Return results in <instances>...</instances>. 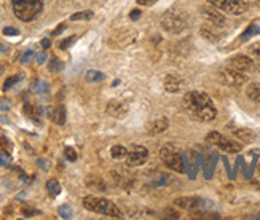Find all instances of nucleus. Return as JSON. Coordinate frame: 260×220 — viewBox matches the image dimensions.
<instances>
[{"mask_svg":"<svg viewBox=\"0 0 260 220\" xmlns=\"http://www.w3.org/2000/svg\"><path fill=\"white\" fill-rule=\"evenodd\" d=\"M219 82L225 86H230V88H240L247 82V75L240 72V71H235L232 67L227 69H222L217 74Z\"/></svg>","mask_w":260,"mask_h":220,"instance_id":"7","label":"nucleus"},{"mask_svg":"<svg viewBox=\"0 0 260 220\" xmlns=\"http://www.w3.org/2000/svg\"><path fill=\"white\" fill-rule=\"evenodd\" d=\"M62 67H64L62 62L59 59H56V57H53L51 62L48 64V69H50L51 72H59V71H62Z\"/></svg>","mask_w":260,"mask_h":220,"instance_id":"30","label":"nucleus"},{"mask_svg":"<svg viewBox=\"0 0 260 220\" xmlns=\"http://www.w3.org/2000/svg\"><path fill=\"white\" fill-rule=\"evenodd\" d=\"M22 214H24L26 217H32L34 214H39V211H34V209H27V207H24V209H22Z\"/></svg>","mask_w":260,"mask_h":220,"instance_id":"37","label":"nucleus"},{"mask_svg":"<svg viewBox=\"0 0 260 220\" xmlns=\"http://www.w3.org/2000/svg\"><path fill=\"white\" fill-rule=\"evenodd\" d=\"M246 96L260 104V83H249V86L246 88Z\"/></svg>","mask_w":260,"mask_h":220,"instance_id":"18","label":"nucleus"},{"mask_svg":"<svg viewBox=\"0 0 260 220\" xmlns=\"http://www.w3.org/2000/svg\"><path fill=\"white\" fill-rule=\"evenodd\" d=\"M45 59H47V51H42V53L37 56V62H39V64H43Z\"/></svg>","mask_w":260,"mask_h":220,"instance_id":"38","label":"nucleus"},{"mask_svg":"<svg viewBox=\"0 0 260 220\" xmlns=\"http://www.w3.org/2000/svg\"><path fill=\"white\" fill-rule=\"evenodd\" d=\"M58 214H59L62 218H72V215H74V212H72V207H71V206H67V204H62V206H59Z\"/></svg>","mask_w":260,"mask_h":220,"instance_id":"28","label":"nucleus"},{"mask_svg":"<svg viewBox=\"0 0 260 220\" xmlns=\"http://www.w3.org/2000/svg\"><path fill=\"white\" fill-rule=\"evenodd\" d=\"M184 107L190 117L198 121H212L217 117L212 99L203 91H188L184 96Z\"/></svg>","mask_w":260,"mask_h":220,"instance_id":"1","label":"nucleus"},{"mask_svg":"<svg viewBox=\"0 0 260 220\" xmlns=\"http://www.w3.org/2000/svg\"><path fill=\"white\" fill-rule=\"evenodd\" d=\"M47 192L50 193V196H53V198H56L59 193H61V183L56 180V179H50L47 182Z\"/></svg>","mask_w":260,"mask_h":220,"instance_id":"20","label":"nucleus"},{"mask_svg":"<svg viewBox=\"0 0 260 220\" xmlns=\"http://www.w3.org/2000/svg\"><path fill=\"white\" fill-rule=\"evenodd\" d=\"M64 155H66V158L69 160V161H75L77 160V152H75L74 148H71V147H67L64 150Z\"/></svg>","mask_w":260,"mask_h":220,"instance_id":"34","label":"nucleus"},{"mask_svg":"<svg viewBox=\"0 0 260 220\" xmlns=\"http://www.w3.org/2000/svg\"><path fill=\"white\" fill-rule=\"evenodd\" d=\"M255 71H258V72H260V62H258V64L255 66Z\"/></svg>","mask_w":260,"mask_h":220,"instance_id":"45","label":"nucleus"},{"mask_svg":"<svg viewBox=\"0 0 260 220\" xmlns=\"http://www.w3.org/2000/svg\"><path fill=\"white\" fill-rule=\"evenodd\" d=\"M50 45H51V42H50L48 39H43V40H42V46H43L45 50H47V48H50Z\"/></svg>","mask_w":260,"mask_h":220,"instance_id":"43","label":"nucleus"},{"mask_svg":"<svg viewBox=\"0 0 260 220\" xmlns=\"http://www.w3.org/2000/svg\"><path fill=\"white\" fill-rule=\"evenodd\" d=\"M161 26L169 34H180L187 27V18L179 11L169 10L161 16Z\"/></svg>","mask_w":260,"mask_h":220,"instance_id":"5","label":"nucleus"},{"mask_svg":"<svg viewBox=\"0 0 260 220\" xmlns=\"http://www.w3.org/2000/svg\"><path fill=\"white\" fill-rule=\"evenodd\" d=\"M24 112H26V115L30 118V120H34V121H40V109L39 107H34V106H29V104H26V107H24Z\"/></svg>","mask_w":260,"mask_h":220,"instance_id":"24","label":"nucleus"},{"mask_svg":"<svg viewBox=\"0 0 260 220\" xmlns=\"http://www.w3.org/2000/svg\"><path fill=\"white\" fill-rule=\"evenodd\" d=\"M10 107H11V104L8 102V99H4L2 104H0V109L2 110H10Z\"/></svg>","mask_w":260,"mask_h":220,"instance_id":"39","label":"nucleus"},{"mask_svg":"<svg viewBox=\"0 0 260 220\" xmlns=\"http://www.w3.org/2000/svg\"><path fill=\"white\" fill-rule=\"evenodd\" d=\"M193 212V217L195 218H219L220 215L217 212H206L203 209H198V211H191Z\"/></svg>","mask_w":260,"mask_h":220,"instance_id":"26","label":"nucleus"},{"mask_svg":"<svg viewBox=\"0 0 260 220\" xmlns=\"http://www.w3.org/2000/svg\"><path fill=\"white\" fill-rule=\"evenodd\" d=\"M156 2V0H138V4L141 5H153Z\"/></svg>","mask_w":260,"mask_h":220,"instance_id":"42","label":"nucleus"},{"mask_svg":"<svg viewBox=\"0 0 260 220\" xmlns=\"http://www.w3.org/2000/svg\"><path fill=\"white\" fill-rule=\"evenodd\" d=\"M106 78V75L103 72L99 71H88L86 75H85V80L88 83H98V82H103V80Z\"/></svg>","mask_w":260,"mask_h":220,"instance_id":"23","label":"nucleus"},{"mask_svg":"<svg viewBox=\"0 0 260 220\" xmlns=\"http://www.w3.org/2000/svg\"><path fill=\"white\" fill-rule=\"evenodd\" d=\"M128 104L125 101H118V99H112L109 104H107V115L110 117H115V118H123L125 115L128 113Z\"/></svg>","mask_w":260,"mask_h":220,"instance_id":"13","label":"nucleus"},{"mask_svg":"<svg viewBox=\"0 0 260 220\" xmlns=\"http://www.w3.org/2000/svg\"><path fill=\"white\" fill-rule=\"evenodd\" d=\"M233 134H235V137H236V139H240V141H241L243 144H251V142L254 141V139H255L254 131L247 130V128L235 130V131H233Z\"/></svg>","mask_w":260,"mask_h":220,"instance_id":"16","label":"nucleus"},{"mask_svg":"<svg viewBox=\"0 0 260 220\" xmlns=\"http://www.w3.org/2000/svg\"><path fill=\"white\" fill-rule=\"evenodd\" d=\"M160 158L171 171H176V172H179V174H184V172L187 171V158H185V155H182V152H180L177 147L171 145V144L161 147Z\"/></svg>","mask_w":260,"mask_h":220,"instance_id":"2","label":"nucleus"},{"mask_svg":"<svg viewBox=\"0 0 260 220\" xmlns=\"http://www.w3.org/2000/svg\"><path fill=\"white\" fill-rule=\"evenodd\" d=\"M85 183H86V187L89 190H94V192H107V185H106V182L101 179V177H88Z\"/></svg>","mask_w":260,"mask_h":220,"instance_id":"17","label":"nucleus"},{"mask_svg":"<svg viewBox=\"0 0 260 220\" xmlns=\"http://www.w3.org/2000/svg\"><path fill=\"white\" fill-rule=\"evenodd\" d=\"M255 66H257V62H254V59H251V57L246 54H236L229 61V67L235 69V71H240L243 74L254 72Z\"/></svg>","mask_w":260,"mask_h":220,"instance_id":"10","label":"nucleus"},{"mask_svg":"<svg viewBox=\"0 0 260 220\" xmlns=\"http://www.w3.org/2000/svg\"><path fill=\"white\" fill-rule=\"evenodd\" d=\"M126 155H128V150L123 145H114L110 148V156L114 160H123V158H126Z\"/></svg>","mask_w":260,"mask_h":220,"instance_id":"22","label":"nucleus"},{"mask_svg":"<svg viewBox=\"0 0 260 220\" xmlns=\"http://www.w3.org/2000/svg\"><path fill=\"white\" fill-rule=\"evenodd\" d=\"M257 34H260V26L257 24V22H252V24L247 27L243 34H241V42H246L247 39H251L252 36H257Z\"/></svg>","mask_w":260,"mask_h":220,"instance_id":"21","label":"nucleus"},{"mask_svg":"<svg viewBox=\"0 0 260 220\" xmlns=\"http://www.w3.org/2000/svg\"><path fill=\"white\" fill-rule=\"evenodd\" d=\"M4 71H5V66H4V64H0V75L4 74Z\"/></svg>","mask_w":260,"mask_h":220,"instance_id":"44","label":"nucleus"},{"mask_svg":"<svg viewBox=\"0 0 260 220\" xmlns=\"http://www.w3.org/2000/svg\"><path fill=\"white\" fill-rule=\"evenodd\" d=\"M83 206L85 209L96 212V214H103L107 217H115L120 218L123 217V212L120 211V207L115 206L112 201L104 200V198H98V196H85L83 198Z\"/></svg>","mask_w":260,"mask_h":220,"instance_id":"3","label":"nucleus"},{"mask_svg":"<svg viewBox=\"0 0 260 220\" xmlns=\"http://www.w3.org/2000/svg\"><path fill=\"white\" fill-rule=\"evenodd\" d=\"M184 86H185L184 78H180L179 75H173V74L166 75V78H165V89L168 92H174V95H176V92L182 91Z\"/></svg>","mask_w":260,"mask_h":220,"instance_id":"14","label":"nucleus"},{"mask_svg":"<svg viewBox=\"0 0 260 220\" xmlns=\"http://www.w3.org/2000/svg\"><path fill=\"white\" fill-rule=\"evenodd\" d=\"M4 34H5V36H18L19 30L15 29V27H5L4 29Z\"/></svg>","mask_w":260,"mask_h":220,"instance_id":"36","label":"nucleus"},{"mask_svg":"<svg viewBox=\"0 0 260 220\" xmlns=\"http://www.w3.org/2000/svg\"><path fill=\"white\" fill-rule=\"evenodd\" d=\"M201 36L205 37L206 40H209V42H212V43H216V42H219L220 40V37L217 36V34H214V32H211L208 27H201Z\"/></svg>","mask_w":260,"mask_h":220,"instance_id":"25","label":"nucleus"},{"mask_svg":"<svg viewBox=\"0 0 260 220\" xmlns=\"http://www.w3.org/2000/svg\"><path fill=\"white\" fill-rule=\"evenodd\" d=\"M149 160V150L142 145H133L128 150L126 155V163L128 166L134 168V166H142L145 165V161Z\"/></svg>","mask_w":260,"mask_h":220,"instance_id":"9","label":"nucleus"},{"mask_svg":"<svg viewBox=\"0 0 260 220\" xmlns=\"http://www.w3.org/2000/svg\"><path fill=\"white\" fill-rule=\"evenodd\" d=\"M43 8V0H13V11L18 19L32 21Z\"/></svg>","mask_w":260,"mask_h":220,"instance_id":"4","label":"nucleus"},{"mask_svg":"<svg viewBox=\"0 0 260 220\" xmlns=\"http://www.w3.org/2000/svg\"><path fill=\"white\" fill-rule=\"evenodd\" d=\"M168 126H169L168 118H165V117L158 118V120H155L153 123H150V126H149V134H152V136L161 134L163 131L168 130Z\"/></svg>","mask_w":260,"mask_h":220,"instance_id":"15","label":"nucleus"},{"mask_svg":"<svg viewBox=\"0 0 260 220\" xmlns=\"http://www.w3.org/2000/svg\"><path fill=\"white\" fill-rule=\"evenodd\" d=\"M254 217H255V218H260V212H258L257 215H254Z\"/></svg>","mask_w":260,"mask_h":220,"instance_id":"46","label":"nucleus"},{"mask_svg":"<svg viewBox=\"0 0 260 220\" xmlns=\"http://www.w3.org/2000/svg\"><path fill=\"white\" fill-rule=\"evenodd\" d=\"M11 163V158L7 153H0V166H8Z\"/></svg>","mask_w":260,"mask_h":220,"instance_id":"35","label":"nucleus"},{"mask_svg":"<svg viewBox=\"0 0 260 220\" xmlns=\"http://www.w3.org/2000/svg\"><path fill=\"white\" fill-rule=\"evenodd\" d=\"M34 57H36V53H34L32 50H27L21 54V62L22 64H29L30 61H34Z\"/></svg>","mask_w":260,"mask_h":220,"instance_id":"32","label":"nucleus"},{"mask_svg":"<svg viewBox=\"0 0 260 220\" xmlns=\"http://www.w3.org/2000/svg\"><path fill=\"white\" fill-rule=\"evenodd\" d=\"M209 201L198 198V196H184V198H177L174 200V206L180 207V209H187V211H198V209H205L206 204Z\"/></svg>","mask_w":260,"mask_h":220,"instance_id":"11","label":"nucleus"},{"mask_svg":"<svg viewBox=\"0 0 260 220\" xmlns=\"http://www.w3.org/2000/svg\"><path fill=\"white\" fill-rule=\"evenodd\" d=\"M22 78V74H19V75H13V77H10V78H7L5 80V83H4V89L7 91V89H10L11 86H13L18 80H21Z\"/></svg>","mask_w":260,"mask_h":220,"instance_id":"31","label":"nucleus"},{"mask_svg":"<svg viewBox=\"0 0 260 220\" xmlns=\"http://www.w3.org/2000/svg\"><path fill=\"white\" fill-rule=\"evenodd\" d=\"M249 54L254 57L255 61L260 62V43H258V42H257V43H252V45L249 46Z\"/></svg>","mask_w":260,"mask_h":220,"instance_id":"29","label":"nucleus"},{"mask_svg":"<svg viewBox=\"0 0 260 220\" xmlns=\"http://www.w3.org/2000/svg\"><path fill=\"white\" fill-rule=\"evenodd\" d=\"M51 120L58 124V126H62L64 123H66V107L62 106H58L54 109V112H53V115H51Z\"/></svg>","mask_w":260,"mask_h":220,"instance_id":"19","label":"nucleus"},{"mask_svg":"<svg viewBox=\"0 0 260 220\" xmlns=\"http://www.w3.org/2000/svg\"><path fill=\"white\" fill-rule=\"evenodd\" d=\"M201 15L206 18V21L209 24H212L214 27H222L225 24V16L220 13V11L212 7V5H208V7H201Z\"/></svg>","mask_w":260,"mask_h":220,"instance_id":"12","label":"nucleus"},{"mask_svg":"<svg viewBox=\"0 0 260 220\" xmlns=\"http://www.w3.org/2000/svg\"><path fill=\"white\" fill-rule=\"evenodd\" d=\"M139 16H141V11H139V10H133V11H131V15H129V18H131L133 21H134V19H138Z\"/></svg>","mask_w":260,"mask_h":220,"instance_id":"41","label":"nucleus"},{"mask_svg":"<svg viewBox=\"0 0 260 220\" xmlns=\"http://www.w3.org/2000/svg\"><path fill=\"white\" fill-rule=\"evenodd\" d=\"M208 4L223 11V13L233 15V16L244 15L247 8H249V5H247V2H244V0H208Z\"/></svg>","mask_w":260,"mask_h":220,"instance_id":"6","label":"nucleus"},{"mask_svg":"<svg viewBox=\"0 0 260 220\" xmlns=\"http://www.w3.org/2000/svg\"><path fill=\"white\" fill-rule=\"evenodd\" d=\"M64 29H66V24H61L59 27H56V29H54V30L51 32V36H59V34H61V32H62Z\"/></svg>","mask_w":260,"mask_h":220,"instance_id":"40","label":"nucleus"},{"mask_svg":"<svg viewBox=\"0 0 260 220\" xmlns=\"http://www.w3.org/2000/svg\"><path fill=\"white\" fill-rule=\"evenodd\" d=\"M77 40V36H72V37H69V39H66V40H62L58 46H59V50H67L69 46L74 43Z\"/></svg>","mask_w":260,"mask_h":220,"instance_id":"33","label":"nucleus"},{"mask_svg":"<svg viewBox=\"0 0 260 220\" xmlns=\"http://www.w3.org/2000/svg\"><path fill=\"white\" fill-rule=\"evenodd\" d=\"M93 18V11H89V10H86V11H80V13H75V15H72L71 16V19L72 21H88V19H91Z\"/></svg>","mask_w":260,"mask_h":220,"instance_id":"27","label":"nucleus"},{"mask_svg":"<svg viewBox=\"0 0 260 220\" xmlns=\"http://www.w3.org/2000/svg\"><path fill=\"white\" fill-rule=\"evenodd\" d=\"M208 142L217 145L222 152H227V153H238V152H241V148H243V145L240 142L233 141V139L225 137V136H222L220 133H216V131H212V133L208 134Z\"/></svg>","mask_w":260,"mask_h":220,"instance_id":"8","label":"nucleus"}]
</instances>
